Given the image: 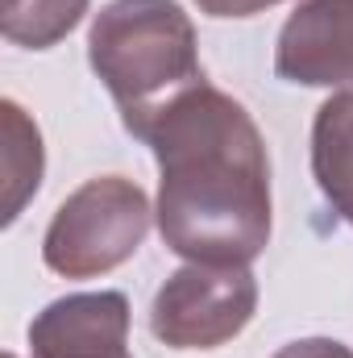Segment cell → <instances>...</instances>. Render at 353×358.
<instances>
[{
  "mask_svg": "<svg viewBox=\"0 0 353 358\" xmlns=\"http://www.w3.org/2000/svg\"><path fill=\"white\" fill-rule=\"evenodd\" d=\"M158 159V234L187 263L250 267L270 246V159L241 100L195 84L137 134Z\"/></svg>",
  "mask_w": 353,
  "mask_h": 358,
  "instance_id": "1",
  "label": "cell"
},
{
  "mask_svg": "<svg viewBox=\"0 0 353 358\" xmlns=\"http://www.w3.org/2000/svg\"><path fill=\"white\" fill-rule=\"evenodd\" d=\"M88 63L133 138L158 108L208 80L195 50V25L175 0L104 4L88 34Z\"/></svg>",
  "mask_w": 353,
  "mask_h": 358,
  "instance_id": "2",
  "label": "cell"
},
{
  "mask_svg": "<svg viewBox=\"0 0 353 358\" xmlns=\"http://www.w3.org/2000/svg\"><path fill=\"white\" fill-rule=\"evenodd\" d=\"M150 217V196L133 179L96 176L59 204L42 238V263L63 279H96L142 250Z\"/></svg>",
  "mask_w": 353,
  "mask_h": 358,
  "instance_id": "3",
  "label": "cell"
},
{
  "mask_svg": "<svg viewBox=\"0 0 353 358\" xmlns=\"http://www.w3.org/2000/svg\"><path fill=\"white\" fill-rule=\"evenodd\" d=\"M258 308V279L250 267L187 263L154 296L150 334L171 350H216L233 342Z\"/></svg>",
  "mask_w": 353,
  "mask_h": 358,
  "instance_id": "4",
  "label": "cell"
},
{
  "mask_svg": "<svg viewBox=\"0 0 353 358\" xmlns=\"http://www.w3.org/2000/svg\"><path fill=\"white\" fill-rule=\"evenodd\" d=\"M274 76L299 88H353V0H299L274 46Z\"/></svg>",
  "mask_w": 353,
  "mask_h": 358,
  "instance_id": "5",
  "label": "cell"
},
{
  "mask_svg": "<svg viewBox=\"0 0 353 358\" xmlns=\"http://www.w3.org/2000/svg\"><path fill=\"white\" fill-rule=\"evenodd\" d=\"M29 358H133L125 292H80L29 321Z\"/></svg>",
  "mask_w": 353,
  "mask_h": 358,
  "instance_id": "6",
  "label": "cell"
},
{
  "mask_svg": "<svg viewBox=\"0 0 353 358\" xmlns=\"http://www.w3.org/2000/svg\"><path fill=\"white\" fill-rule=\"evenodd\" d=\"M312 176L329 208L353 225V88L329 96L312 121Z\"/></svg>",
  "mask_w": 353,
  "mask_h": 358,
  "instance_id": "7",
  "label": "cell"
},
{
  "mask_svg": "<svg viewBox=\"0 0 353 358\" xmlns=\"http://www.w3.org/2000/svg\"><path fill=\"white\" fill-rule=\"evenodd\" d=\"M42 134L17 100H4V225H13L25 200L42 183Z\"/></svg>",
  "mask_w": 353,
  "mask_h": 358,
  "instance_id": "8",
  "label": "cell"
},
{
  "mask_svg": "<svg viewBox=\"0 0 353 358\" xmlns=\"http://www.w3.org/2000/svg\"><path fill=\"white\" fill-rule=\"evenodd\" d=\"M88 13V0H4V38L25 50H50Z\"/></svg>",
  "mask_w": 353,
  "mask_h": 358,
  "instance_id": "9",
  "label": "cell"
},
{
  "mask_svg": "<svg viewBox=\"0 0 353 358\" xmlns=\"http://www.w3.org/2000/svg\"><path fill=\"white\" fill-rule=\"evenodd\" d=\"M274 358H353V350L333 338H303V342H287Z\"/></svg>",
  "mask_w": 353,
  "mask_h": 358,
  "instance_id": "10",
  "label": "cell"
},
{
  "mask_svg": "<svg viewBox=\"0 0 353 358\" xmlns=\"http://www.w3.org/2000/svg\"><path fill=\"white\" fill-rule=\"evenodd\" d=\"M195 4H200V13H208V17H254V13L274 8V4H283V0H195Z\"/></svg>",
  "mask_w": 353,
  "mask_h": 358,
  "instance_id": "11",
  "label": "cell"
},
{
  "mask_svg": "<svg viewBox=\"0 0 353 358\" xmlns=\"http://www.w3.org/2000/svg\"><path fill=\"white\" fill-rule=\"evenodd\" d=\"M4 358H17V355H4Z\"/></svg>",
  "mask_w": 353,
  "mask_h": 358,
  "instance_id": "12",
  "label": "cell"
}]
</instances>
